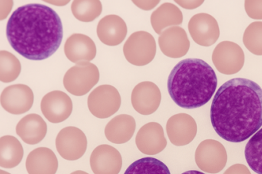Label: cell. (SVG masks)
<instances>
[{
    "label": "cell",
    "mask_w": 262,
    "mask_h": 174,
    "mask_svg": "<svg viewBox=\"0 0 262 174\" xmlns=\"http://www.w3.org/2000/svg\"><path fill=\"white\" fill-rule=\"evenodd\" d=\"M34 95L27 85L15 84L7 86L1 93L2 107L11 114L27 113L34 105Z\"/></svg>",
    "instance_id": "11"
},
{
    "label": "cell",
    "mask_w": 262,
    "mask_h": 174,
    "mask_svg": "<svg viewBox=\"0 0 262 174\" xmlns=\"http://www.w3.org/2000/svg\"><path fill=\"white\" fill-rule=\"evenodd\" d=\"M150 21L154 31L161 34L167 27H178L182 24L183 14L177 6L165 3L152 13Z\"/></svg>",
    "instance_id": "23"
},
{
    "label": "cell",
    "mask_w": 262,
    "mask_h": 174,
    "mask_svg": "<svg viewBox=\"0 0 262 174\" xmlns=\"http://www.w3.org/2000/svg\"><path fill=\"white\" fill-rule=\"evenodd\" d=\"M99 80L98 67L89 62H80L68 70L63 83L68 92L75 96L87 94Z\"/></svg>",
    "instance_id": "4"
},
{
    "label": "cell",
    "mask_w": 262,
    "mask_h": 174,
    "mask_svg": "<svg viewBox=\"0 0 262 174\" xmlns=\"http://www.w3.org/2000/svg\"><path fill=\"white\" fill-rule=\"evenodd\" d=\"M26 167L29 174H56L58 160L52 150L37 148L27 156Z\"/></svg>",
    "instance_id": "20"
},
{
    "label": "cell",
    "mask_w": 262,
    "mask_h": 174,
    "mask_svg": "<svg viewBox=\"0 0 262 174\" xmlns=\"http://www.w3.org/2000/svg\"><path fill=\"white\" fill-rule=\"evenodd\" d=\"M160 48L163 54L170 58H181L188 53L190 41L186 32L180 27L166 29L158 38Z\"/></svg>",
    "instance_id": "17"
},
{
    "label": "cell",
    "mask_w": 262,
    "mask_h": 174,
    "mask_svg": "<svg viewBox=\"0 0 262 174\" xmlns=\"http://www.w3.org/2000/svg\"><path fill=\"white\" fill-rule=\"evenodd\" d=\"M136 129L133 116L127 114L118 115L108 122L105 128V136L115 144H122L130 140Z\"/></svg>",
    "instance_id": "22"
},
{
    "label": "cell",
    "mask_w": 262,
    "mask_h": 174,
    "mask_svg": "<svg viewBox=\"0 0 262 174\" xmlns=\"http://www.w3.org/2000/svg\"><path fill=\"white\" fill-rule=\"evenodd\" d=\"M135 142L138 149L147 155H158L167 146L163 128L156 122L142 126L137 134Z\"/></svg>",
    "instance_id": "16"
},
{
    "label": "cell",
    "mask_w": 262,
    "mask_h": 174,
    "mask_svg": "<svg viewBox=\"0 0 262 174\" xmlns=\"http://www.w3.org/2000/svg\"><path fill=\"white\" fill-rule=\"evenodd\" d=\"M212 62L214 67L222 74H234L239 72L244 66V52L236 43L223 41L214 48Z\"/></svg>",
    "instance_id": "8"
},
{
    "label": "cell",
    "mask_w": 262,
    "mask_h": 174,
    "mask_svg": "<svg viewBox=\"0 0 262 174\" xmlns=\"http://www.w3.org/2000/svg\"><path fill=\"white\" fill-rule=\"evenodd\" d=\"M7 38L13 49L24 58L46 60L61 44L62 22L50 7L44 4H27L17 8L10 17Z\"/></svg>",
    "instance_id": "2"
},
{
    "label": "cell",
    "mask_w": 262,
    "mask_h": 174,
    "mask_svg": "<svg viewBox=\"0 0 262 174\" xmlns=\"http://www.w3.org/2000/svg\"><path fill=\"white\" fill-rule=\"evenodd\" d=\"M182 174H205L204 172H200V171L197 170H189L187 171V172H183Z\"/></svg>",
    "instance_id": "34"
},
{
    "label": "cell",
    "mask_w": 262,
    "mask_h": 174,
    "mask_svg": "<svg viewBox=\"0 0 262 174\" xmlns=\"http://www.w3.org/2000/svg\"><path fill=\"white\" fill-rule=\"evenodd\" d=\"M133 3L141 9L144 11H149L156 7L160 1H133Z\"/></svg>",
    "instance_id": "32"
},
{
    "label": "cell",
    "mask_w": 262,
    "mask_h": 174,
    "mask_svg": "<svg viewBox=\"0 0 262 174\" xmlns=\"http://www.w3.org/2000/svg\"><path fill=\"white\" fill-rule=\"evenodd\" d=\"M223 174H251L250 169L243 164H234L227 169Z\"/></svg>",
    "instance_id": "31"
},
{
    "label": "cell",
    "mask_w": 262,
    "mask_h": 174,
    "mask_svg": "<svg viewBox=\"0 0 262 174\" xmlns=\"http://www.w3.org/2000/svg\"><path fill=\"white\" fill-rule=\"evenodd\" d=\"M124 174H171L163 162L152 157H145L135 161Z\"/></svg>",
    "instance_id": "27"
},
{
    "label": "cell",
    "mask_w": 262,
    "mask_h": 174,
    "mask_svg": "<svg viewBox=\"0 0 262 174\" xmlns=\"http://www.w3.org/2000/svg\"><path fill=\"white\" fill-rule=\"evenodd\" d=\"M121 96L117 89L111 85H102L91 92L88 106L93 116L106 119L117 113L121 106Z\"/></svg>",
    "instance_id": "6"
},
{
    "label": "cell",
    "mask_w": 262,
    "mask_h": 174,
    "mask_svg": "<svg viewBox=\"0 0 262 174\" xmlns=\"http://www.w3.org/2000/svg\"><path fill=\"white\" fill-rule=\"evenodd\" d=\"M73 102L69 95L54 90L45 95L41 102V109L45 117L53 123L67 120L73 112Z\"/></svg>",
    "instance_id": "12"
},
{
    "label": "cell",
    "mask_w": 262,
    "mask_h": 174,
    "mask_svg": "<svg viewBox=\"0 0 262 174\" xmlns=\"http://www.w3.org/2000/svg\"><path fill=\"white\" fill-rule=\"evenodd\" d=\"M211 121L219 136L243 142L262 127V89L250 79L236 78L222 85L214 94Z\"/></svg>",
    "instance_id": "1"
},
{
    "label": "cell",
    "mask_w": 262,
    "mask_h": 174,
    "mask_svg": "<svg viewBox=\"0 0 262 174\" xmlns=\"http://www.w3.org/2000/svg\"><path fill=\"white\" fill-rule=\"evenodd\" d=\"M245 10L250 18L262 20V1H245Z\"/></svg>",
    "instance_id": "30"
},
{
    "label": "cell",
    "mask_w": 262,
    "mask_h": 174,
    "mask_svg": "<svg viewBox=\"0 0 262 174\" xmlns=\"http://www.w3.org/2000/svg\"><path fill=\"white\" fill-rule=\"evenodd\" d=\"M0 174H11V173H9V172H6V171H4V170H1V171H0Z\"/></svg>",
    "instance_id": "36"
},
{
    "label": "cell",
    "mask_w": 262,
    "mask_h": 174,
    "mask_svg": "<svg viewBox=\"0 0 262 174\" xmlns=\"http://www.w3.org/2000/svg\"><path fill=\"white\" fill-rule=\"evenodd\" d=\"M188 31L193 41L204 47L213 45L220 38V27L216 19L206 13L191 17L188 22Z\"/></svg>",
    "instance_id": "10"
},
{
    "label": "cell",
    "mask_w": 262,
    "mask_h": 174,
    "mask_svg": "<svg viewBox=\"0 0 262 174\" xmlns=\"http://www.w3.org/2000/svg\"><path fill=\"white\" fill-rule=\"evenodd\" d=\"M195 160L197 166L204 172L218 173L227 165V151L219 141L206 139L197 147Z\"/></svg>",
    "instance_id": "7"
},
{
    "label": "cell",
    "mask_w": 262,
    "mask_h": 174,
    "mask_svg": "<svg viewBox=\"0 0 262 174\" xmlns=\"http://www.w3.org/2000/svg\"><path fill=\"white\" fill-rule=\"evenodd\" d=\"M156 53V41L148 32H135L129 36L123 46V53L126 60L131 64L139 67L151 63Z\"/></svg>",
    "instance_id": "5"
},
{
    "label": "cell",
    "mask_w": 262,
    "mask_h": 174,
    "mask_svg": "<svg viewBox=\"0 0 262 174\" xmlns=\"http://www.w3.org/2000/svg\"><path fill=\"white\" fill-rule=\"evenodd\" d=\"M21 66L19 60L7 51L0 53V80L4 83H11L19 76Z\"/></svg>",
    "instance_id": "28"
},
{
    "label": "cell",
    "mask_w": 262,
    "mask_h": 174,
    "mask_svg": "<svg viewBox=\"0 0 262 174\" xmlns=\"http://www.w3.org/2000/svg\"><path fill=\"white\" fill-rule=\"evenodd\" d=\"M71 9L76 19L83 22H91L101 14L103 6L99 0H75Z\"/></svg>",
    "instance_id": "25"
},
{
    "label": "cell",
    "mask_w": 262,
    "mask_h": 174,
    "mask_svg": "<svg viewBox=\"0 0 262 174\" xmlns=\"http://www.w3.org/2000/svg\"><path fill=\"white\" fill-rule=\"evenodd\" d=\"M218 79L212 67L200 59L181 60L173 67L168 79L171 98L183 109L202 107L216 90Z\"/></svg>",
    "instance_id": "3"
},
{
    "label": "cell",
    "mask_w": 262,
    "mask_h": 174,
    "mask_svg": "<svg viewBox=\"0 0 262 174\" xmlns=\"http://www.w3.org/2000/svg\"><path fill=\"white\" fill-rule=\"evenodd\" d=\"M245 158L252 170L262 174V129L257 131L247 142Z\"/></svg>",
    "instance_id": "26"
},
{
    "label": "cell",
    "mask_w": 262,
    "mask_h": 174,
    "mask_svg": "<svg viewBox=\"0 0 262 174\" xmlns=\"http://www.w3.org/2000/svg\"><path fill=\"white\" fill-rule=\"evenodd\" d=\"M16 133L27 144H37L46 137L47 125L41 116L32 113L24 116L18 122Z\"/></svg>",
    "instance_id": "21"
},
{
    "label": "cell",
    "mask_w": 262,
    "mask_h": 174,
    "mask_svg": "<svg viewBox=\"0 0 262 174\" xmlns=\"http://www.w3.org/2000/svg\"><path fill=\"white\" fill-rule=\"evenodd\" d=\"M24 155L23 146L18 139L11 136L0 139V165L5 169L16 167Z\"/></svg>",
    "instance_id": "24"
},
{
    "label": "cell",
    "mask_w": 262,
    "mask_h": 174,
    "mask_svg": "<svg viewBox=\"0 0 262 174\" xmlns=\"http://www.w3.org/2000/svg\"><path fill=\"white\" fill-rule=\"evenodd\" d=\"M176 3L179 4L184 9L192 10L204 4V1H176Z\"/></svg>",
    "instance_id": "33"
},
{
    "label": "cell",
    "mask_w": 262,
    "mask_h": 174,
    "mask_svg": "<svg viewBox=\"0 0 262 174\" xmlns=\"http://www.w3.org/2000/svg\"><path fill=\"white\" fill-rule=\"evenodd\" d=\"M166 132L172 144L177 146H186L192 142L196 136V122L190 115L178 113L168 119Z\"/></svg>",
    "instance_id": "13"
},
{
    "label": "cell",
    "mask_w": 262,
    "mask_h": 174,
    "mask_svg": "<svg viewBox=\"0 0 262 174\" xmlns=\"http://www.w3.org/2000/svg\"><path fill=\"white\" fill-rule=\"evenodd\" d=\"M71 174H89L88 172H84V171L77 170L75 172H72Z\"/></svg>",
    "instance_id": "35"
},
{
    "label": "cell",
    "mask_w": 262,
    "mask_h": 174,
    "mask_svg": "<svg viewBox=\"0 0 262 174\" xmlns=\"http://www.w3.org/2000/svg\"><path fill=\"white\" fill-rule=\"evenodd\" d=\"M64 51L68 60L73 63L89 62L96 57V46L89 36L74 34L67 39Z\"/></svg>",
    "instance_id": "18"
},
{
    "label": "cell",
    "mask_w": 262,
    "mask_h": 174,
    "mask_svg": "<svg viewBox=\"0 0 262 174\" xmlns=\"http://www.w3.org/2000/svg\"><path fill=\"white\" fill-rule=\"evenodd\" d=\"M246 48L256 56H262V21H254L247 27L243 35Z\"/></svg>",
    "instance_id": "29"
},
{
    "label": "cell",
    "mask_w": 262,
    "mask_h": 174,
    "mask_svg": "<svg viewBox=\"0 0 262 174\" xmlns=\"http://www.w3.org/2000/svg\"><path fill=\"white\" fill-rule=\"evenodd\" d=\"M98 37L103 44L116 46L124 41L127 34V27L124 20L115 14L105 16L97 26Z\"/></svg>",
    "instance_id": "19"
},
{
    "label": "cell",
    "mask_w": 262,
    "mask_h": 174,
    "mask_svg": "<svg viewBox=\"0 0 262 174\" xmlns=\"http://www.w3.org/2000/svg\"><path fill=\"white\" fill-rule=\"evenodd\" d=\"M90 165L94 174H119L122 158L116 148L107 144L99 145L91 155Z\"/></svg>",
    "instance_id": "15"
},
{
    "label": "cell",
    "mask_w": 262,
    "mask_h": 174,
    "mask_svg": "<svg viewBox=\"0 0 262 174\" xmlns=\"http://www.w3.org/2000/svg\"><path fill=\"white\" fill-rule=\"evenodd\" d=\"M87 146L85 134L76 127H66L56 138L57 151L66 160H78L85 154Z\"/></svg>",
    "instance_id": "9"
},
{
    "label": "cell",
    "mask_w": 262,
    "mask_h": 174,
    "mask_svg": "<svg viewBox=\"0 0 262 174\" xmlns=\"http://www.w3.org/2000/svg\"><path fill=\"white\" fill-rule=\"evenodd\" d=\"M161 93L158 86L152 82L138 83L131 93V104L138 113L151 115L159 108Z\"/></svg>",
    "instance_id": "14"
}]
</instances>
